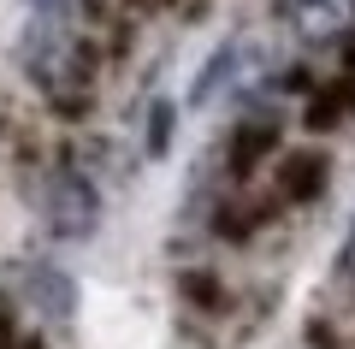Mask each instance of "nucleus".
<instances>
[{"label": "nucleus", "mask_w": 355, "mask_h": 349, "mask_svg": "<svg viewBox=\"0 0 355 349\" xmlns=\"http://www.w3.org/2000/svg\"><path fill=\"white\" fill-rule=\"evenodd\" d=\"M42 219H48L53 237L77 243V237L95 231V219H101V196H95V184H89L83 172H53L48 196H42Z\"/></svg>", "instance_id": "f257e3e1"}, {"label": "nucleus", "mask_w": 355, "mask_h": 349, "mask_svg": "<svg viewBox=\"0 0 355 349\" xmlns=\"http://www.w3.org/2000/svg\"><path fill=\"white\" fill-rule=\"evenodd\" d=\"M284 18L296 24V36L331 42L355 24V0H284Z\"/></svg>", "instance_id": "f03ea898"}, {"label": "nucleus", "mask_w": 355, "mask_h": 349, "mask_svg": "<svg viewBox=\"0 0 355 349\" xmlns=\"http://www.w3.org/2000/svg\"><path fill=\"white\" fill-rule=\"evenodd\" d=\"M65 60H71V42H65V18H36L24 36V65L42 77V83H53V77L65 71Z\"/></svg>", "instance_id": "7ed1b4c3"}, {"label": "nucleus", "mask_w": 355, "mask_h": 349, "mask_svg": "<svg viewBox=\"0 0 355 349\" xmlns=\"http://www.w3.org/2000/svg\"><path fill=\"white\" fill-rule=\"evenodd\" d=\"M24 290H30V302H36L42 314H53V320H65L71 302H77V284L65 273H53V266H24Z\"/></svg>", "instance_id": "20e7f679"}, {"label": "nucleus", "mask_w": 355, "mask_h": 349, "mask_svg": "<svg viewBox=\"0 0 355 349\" xmlns=\"http://www.w3.org/2000/svg\"><path fill=\"white\" fill-rule=\"evenodd\" d=\"M30 12H36V18H65V12H71V0H30Z\"/></svg>", "instance_id": "39448f33"}, {"label": "nucleus", "mask_w": 355, "mask_h": 349, "mask_svg": "<svg viewBox=\"0 0 355 349\" xmlns=\"http://www.w3.org/2000/svg\"><path fill=\"white\" fill-rule=\"evenodd\" d=\"M343 273L355 278V219H349V237H343Z\"/></svg>", "instance_id": "423d86ee"}]
</instances>
